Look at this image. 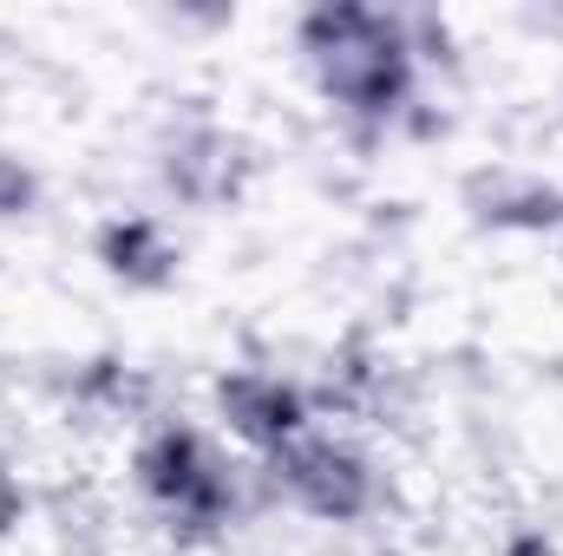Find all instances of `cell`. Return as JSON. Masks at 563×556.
<instances>
[{"instance_id":"cell-12","label":"cell","mask_w":563,"mask_h":556,"mask_svg":"<svg viewBox=\"0 0 563 556\" xmlns=\"http://www.w3.org/2000/svg\"><path fill=\"white\" fill-rule=\"evenodd\" d=\"M551 249H558V263H563V230H558V243H551Z\"/></svg>"},{"instance_id":"cell-7","label":"cell","mask_w":563,"mask_h":556,"mask_svg":"<svg viewBox=\"0 0 563 556\" xmlns=\"http://www.w3.org/2000/svg\"><path fill=\"white\" fill-rule=\"evenodd\" d=\"M472 223L492 236H525V243H558L563 230V184L538 170H478L465 184Z\"/></svg>"},{"instance_id":"cell-4","label":"cell","mask_w":563,"mask_h":556,"mask_svg":"<svg viewBox=\"0 0 563 556\" xmlns=\"http://www.w3.org/2000/svg\"><path fill=\"white\" fill-rule=\"evenodd\" d=\"M151 170H157V190H164L177 210L217 216V210H236V203L250 197V184H256V151H250V138H243L236 125H223V119H210V112H177V119L164 125V138H157Z\"/></svg>"},{"instance_id":"cell-1","label":"cell","mask_w":563,"mask_h":556,"mask_svg":"<svg viewBox=\"0 0 563 556\" xmlns=\"http://www.w3.org/2000/svg\"><path fill=\"white\" fill-rule=\"evenodd\" d=\"M295 59L308 73V92L328 105L341 138L354 151H380L394 138H432L445 119H432L420 46L407 7H367V0H314L288 26Z\"/></svg>"},{"instance_id":"cell-6","label":"cell","mask_w":563,"mask_h":556,"mask_svg":"<svg viewBox=\"0 0 563 556\" xmlns=\"http://www.w3.org/2000/svg\"><path fill=\"white\" fill-rule=\"evenodd\" d=\"M92 263L125 294H164L184 276V243L170 236V223L157 210H112L92 230Z\"/></svg>"},{"instance_id":"cell-10","label":"cell","mask_w":563,"mask_h":556,"mask_svg":"<svg viewBox=\"0 0 563 556\" xmlns=\"http://www.w3.org/2000/svg\"><path fill=\"white\" fill-rule=\"evenodd\" d=\"M26 511H33V491H26V478L0 458V537H13V531L26 524Z\"/></svg>"},{"instance_id":"cell-5","label":"cell","mask_w":563,"mask_h":556,"mask_svg":"<svg viewBox=\"0 0 563 556\" xmlns=\"http://www.w3.org/2000/svg\"><path fill=\"white\" fill-rule=\"evenodd\" d=\"M210 419L250 458H269L282 445H295L308 425H321L308 380H295L282 367H223L210 380Z\"/></svg>"},{"instance_id":"cell-3","label":"cell","mask_w":563,"mask_h":556,"mask_svg":"<svg viewBox=\"0 0 563 556\" xmlns=\"http://www.w3.org/2000/svg\"><path fill=\"white\" fill-rule=\"evenodd\" d=\"M256 498L308 518V524L354 531V524L387 511V465L374 458V445L354 425H328L321 419L295 445L256 458Z\"/></svg>"},{"instance_id":"cell-2","label":"cell","mask_w":563,"mask_h":556,"mask_svg":"<svg viewBox=\"0 0 563 556\" xmlns=\"http://www.w3.org/2000/svg\"><path fill=\"white\" fill-rule=\"evenodd\" d=\"M125 485L184 551L223 544L263 504L256 498V465H243L223 432H210V425H197L184 413H151L132 432Z\"/></svg>"},{"instance_id":"cell-9","label":"cell","mask_w":563,"mask_h":556,"mask_svg":"<svg viewBox=\"0 0 563 556\" xmlns=\"http://www.w3.org/2000/svg\"><path fill=\"white\" fill-rule=\"evenodd\" d=\"M40 203H46L40 164L20 151H0V223H26V216H40Z\"/></svg>"},{"instance_id":"cell-11","label":"cell","mask_w":563,"mask_h":556,"mask_svg":"<svg viewBox=\"0 0 563 556\" xmlns=\"http://www.w3.org/2000/svg\"><path fill=\"white\" fill-rule=\"evenodd\" d=\"M498 556H563V544L544 531V524H511L505 544H498Z\"/></svg>"},{"instance_id":"cell-8","label":"cell","mask_w":563,"mask_h":556,"mask_svg":"<svg viewBox=\"0 0 563 556\" xmlns=\"http://www.w3.org/2000/svg\"><path fill=\"white\" fill-rule=\"evenodd\" d=\"M66 393H73L79 413H92V419H139L144 425V407H151V380H144L132 360H119V354L79 360L73 380H66Z\"/></svg>"}]
</instances>
